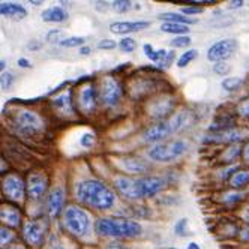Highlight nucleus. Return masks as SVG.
Returning <instances> with one entry per match:
<instances>
[{
  "label": "nucleus",
  "mask_w": 249,
  "mask_h": 249,
  "mask_svg": "<svg viewBox=\"0 0 249 249\" xmlns=\"http://www.w3.org/2000/svg\"><path fill=\"white\" fill-rule=\"evenodd\" d=\"M114 186L117 192L129 200H140V198H150L156 194L161 192L167 182L161 177H116Z\"/></svg>",
  "instance_id": "nucleus-1"
},
{
  "label": "nucleus",
  "mask_w": 249,
  "mask_h": 249,
  "mask_svg": "<svg viewBox=\"0 0 249 249\" xmlns=\"http://www.w3.org/2000/svg\"><path fill=\"white\" fill-rule=\"evenodd\" d=\"M77 198L81 204L96 210H108L116 203V194L99 180H84L77 186Z\"/></svg>",
  "instance_id": "nucleus-2"
},
{
  "label": "nucleus",
  "mask_w": 249,
  "mask_h": 249,
  "mask_svg": "<svg viewBox=\"0 0 249 249\" xmlns=\"http://www.w3.org/2000/svg\"><path fill=\"white\" fill-rule=\"evenodd\" d=\"M194 122V116L189 111H182V113H176L174 116H171L167 120H162L153 126L147 128L143 134V141L146 143H158L162 141L165 138H168L170 135L180 132L185 128L191 126Z\"/></svg>",
  "instance_id": "nucleus-3"
},
{
  "label": "nucleus",
  "mask_w": 249,
  "mask_h": 249,
  "mask_svg": "<svg viewBox=\"0 0 249 249\" xmlns=\"http://www.w3.org/2000/svg\"><path fill=\"white\" fill-rule=\"evenodd\" d=\"M9 124L14 132L24 138H36L45 131V123L42 117L27 108L15 110L9 116Z\"/></svg>",
  "instance_id": "nucleus-4"
},
{
  "label": "nucleus",
  "mask_w": 249,
  "mask_h": 249,
  "mask_svg": "<svg viewBox=\"0 0 249 249\" xmlns=\"http://www.w3.org/2000/svg\"><path fill=\"white\" fill-rule=\"evenodd\" d=\"M96 233L105 237H126L135 239L143 234V227L135 221L129 219H114L102 218L95 225Z\"/></svg>",
  "instance_id": "nucleus-5"
},
{
  "label": "nucleus",
  "mask_w": 249,
  "mask_h": 249,
  "mask_svg": "<svg viewBox=\"0 0 249 249\" xmlns=\"http://www.w3.org/2000/svg\"><path fill=\"white\" fill-rule=\"evenodd\" d=\"M63 225L72 236L83 237L90 231V216L78 206H68L63 212Z\"/></svg>",
  "instance_id": "nucleus-6"
},
{
  "label": "nucleus",
  "mask_w": 249,
  "mask_h": 249,
  "mask_svg": "<svg viewBox=\"0 0 249 249\" xmlns=\"http://www.w3.org/2000/svg\"><path fill=\"white\" fill-rule=\"evenodd\" d=\"M189 146L183 140H173L167 143L155 144L149 150V156L156 162H173L176 159L182 158L188 152Z\"/></svg>",
  "instance_id": "nucleus-7"
},
{
  "label": "nucleus",
  "mask_w": 249,
  "mask_h": 249,
  "mask_svg": "<svg viewBox=\"0 0 249 249\" xmlns=\"http://www.w3.org/2000/svg\"><path fill=\"white\" fill-rule=\"evenodd\" d=\"M2 191L9 201L23 203L27 192V185L24 183L23 177H20L18 174H8L3 177Z\"/></svg>",
  "instance_id": "nucleus-8"
},
{
  "label": "nucleus",
  "mask_w": 249,
  "mask_h": 249,
  "mask_svg": "<svg viewBox=\"0 0 249 249\" xmlns=\"http://www.w3.org/2000/svg\"><path fill=\"white\" fill-rule=\"evenodd\" d=\"M48 225L45 219H35V221H27L23 225V239L26 240L27 245L39 248L44 245L45 236H47Z\"/></svg>",
  "instance_id": "nucleus-9"
},
{
  "label": "nucleus",
  "mask_w": 249,
  "mask_h": 249,
  "mask_svg": "<svg viewBox=\"0 0 249 249\" xmlns=\"http://www.w3.org/2000/svg\"><path fill=\"white\" fill-rule=\"evenodd\" d=\"M99 98L105 107H116L122 99V86L113 77H104L99 87Z\"/></svg>",
  "instance_id": "nucleus-10"
},
{
  "label": "nucleus",
  "mask_w": 249,
  "mask_h": 249,
  "mask_svg": "<svg viewBox=\"0 0 249 249\" xmlns=\"http://www.w3.org/2000/svg\"><path fill=\"white\" fill-rule=\"evenodd\" d=\"M96 104H98V95H96L95 86L92 83L81 86L78 90V98H77L78 110L86 116H90L96 110Z\"/></svg>",
  "instance_id": "nucleus-11"
},
{
  "label": "nucleus",
  "mask_w": 249,
  "mask_h": 249,
  "mask_svg": "<svg viewBox=\"0 0 249 249\" xmlns=\"http://www.w3.org/2000/svg\"><path fill=\"white\" fill-rule=\"evenodd\" d=\"M239 44L234 39H222L213 44L209 51H207V59L213 63L218 62H225L234 54V51L237 50Z\"/></svg>",
  "instance_id": "nucleus-12"
},
{
  "label": "nucleus",
  "mask_w": 249,
  "mask_h": 249,
  "mask_svg": "<svg viewBox=\"0 0 249 249\" xmlns=\"http://www.w3.org/2000/svg\"><path fill=\"white\" fill-rule=\"evenodd\" d=\"M27 195L32 200L42 198L48 188V177L44 173H30L27 177Z\"/></svg>",
  "instance_id": "nucleus-13"
},
{
  "label": "nucleus",
  "mask_w": 249,
  "mask_h": 249,
  "mask_svg": "<svg viewBox=\"0 0 249 249\" xmlns=\"http://www.w3.org/2000/svg\"><path fill=\"white\" fill-rule=\"evenodd\" d=\"M65 204V189L62 186L53 188L48 194V200H47V207H48V215L51 218H57Z\"/></svg>",
  "instance_id": "nucleus-14"
},
{
  "label": "nucleus",
  "mask_w": 249,
  "mask_h": 249,
  "mask_svg": "<svg viewBox=\"0 0 249 249\" xmlns=\"http://www.w3.org/2000/svg\"><path fill=\"white\" fill-rule=\"evenodd\" d=\"M0 221L8 228H17L21 224V212L12 204H2L0 209Z\"/></svg>",
  "instance_id": "nucleus-15"
},
{
  "label": "nucleus",
  "mask_w": 249,
  "mask_h": 249,
  "mask_svg": "<svg viewBox=\"0 0 249 249\" xmlns=\"http://www.w3.org/2000/svg\"><path fill=\"white\" fill-rule=\"evenodd\" d=\"M173 108H174V99L170 96H165L162 99L152 102V105L149 107V114L153 119H164L173 111Z\"/></svg>",
  "instance_id": "nucleus-16"
},
{
  "label": "nucleus",
  "mask_w": 249,
  "mask_h": 249,
  "mask_svg": "<svg viewBox=\"0 0 249 249\" xmlns=\"http://www.w3.org/2000/svg\"><path fill=\"white\" fill-rule=\"evenodd\" d=\"M150 27V21H116L110 24V30L117 35H126L134 33Z\"/></svg>",
  "instance_id": "nucleus-17"
},
{
  "label": "nucleus",
  "mask_w": 249,
  "mask_h": 249,
  "mask_svg": "<svg viewBox=\"0 0 249 249\" xmlns=\"http://www.w3.org/2000/svg\"><path fill=\"white\" fill-rule=\"evenodd\" d=\"M155 89V81L153 80H147V78H141V80H135L134 83H131V89H129V95L132 99H143L146 95H152Z\"/></svg>",
  "instance_id": "nucleus-18"
},
{
  "label": "nucleus",
  "mask_w": 249,
  "mask_h": 249,
  "mask_svg": "<svg viewBox=\"0 0 249 249\" xmlns=\"http://www.w3.org/2000/svg\"><path fill=\"white\" fill-rule=\"evenodd\" d=\"M243 138V132L239 129H230L225 132L213 134L209 138L204 140V143H215V144H224V143H237Z\"/></svg>",
  "instance_id": "nucleus-19"
},
{
  "label": "nucleus",
  "mask_w": 249,
  "mask_h": 249,
  "mask_svg": "<svg viewBox=\"0 0 249 249\" xmlns=\"http://www.w3.org/2000/svg\"><path fill=\"white\" fill-rule=\"evenodd\" d=\"M0 14L3 17H8V18H14V20H23L27 17V11L24 6H21L18 3H8V2H3L0 5Z\"/></svg>",
  "instance_id": "nucleus-20"
},
{
  "label": "nucleus",
  "mask_w": 249,
  "mask_h": 249,
  "mask_svg": "<svg viewBox=\"0 0 249 249\" xmlns=\"http://www.w3.org/2000/svg\"><path fill=\"white\" fill-rule=\"evenodd\" d=\"M41 17L45 23H63L68 20V12L60 6H51L45 9Z\"/></svg>",
  "instance_id": "nucleus-21"
},
{
  "label": "nucleus",
  "mask_w": 249,
  "mask_h": 249,
  "mask_svg": "<svg viewBox=\"0 0 249 249\" xmlns=\"http://www.w3.org/2000/svg\"><path fill=\"white\" fill-rule=\"evenodd\" d=\"M120 162H122V167H123L124 171L132 173V174L146 173L149 170V165L144 161L138 159V158H124V159H122Z\"/></svg>",
  "instance_id": "nucleus-22"
},
{
  "label": "nucleus",
  "mask_w": 249,
  "mask_h": 249,
  "mask_svg": "<svg viewBox=\"0 0 249 249\" xmlns=\"http://www.w3.org/2000/svg\"><path fill=\"white\" fill-rule=\"evenodd\" d=\"M158 18L164 20L165 23H177V24H185V26L197 23L194 18H189V17H186L183 14H177V12H165V14L159 15Z\"/></svg>",
  "instance_id": "nucleus-23"
},
{
  "label": "nucleus",
  "mask_w": 249,
  "mask_h": 249,
  "mask_svg": "<svg viewBox=\"0 0 249 249\" xmlns=\"http://www.w3.org/2000/svg\"><path fill=\"white\" fill-rule=\"evenodd\" d=\"M230 129H234V119L230 117V116L218 117L215 122L212 123V126H210V131H213L215 134L225 132V131H230Z\"/></svg>",
  "instance_id": "nucleus-24"
},
{
  "label": "nucleus",
  "mask_w": 249,
  "mask_h": 249,
  "mask_svg": "<svg viewBox=\"0 0 249 249\" xmlns=\"http://www.w3.org/2000/svg\"><path fill=\"white\" fill-rule=\"evenodd\" d=\"M53 107L56 108V111H63L68 113L72 110V96H71V92L62 93L60 96H57L54 101H53Z\"/></svg>",
  "instance_id": "nucleus-25"
},
{
  "label": "nucleus",
  "mask_w": 249,
  "mask_h": 249,
  "mask_svg": "<svg viewBox=\"0 0 249 249\" xmlns=\"http://www.w3.org/2000/svg\"><path fill=\"white\" fill-rule=\"evenodd\" d=\"M249 183V170H239L230 177V185L234 189H240Z\"/></svg>",
  "instance_id": "nucleus-26"
},
{
  "label": "nucleus",
  "mask_w": 249,
  "mask_h": 249,
  "mask_svg": "<svg viewBox=\"0 0 249 249\" xmlns=\"http://www.w3.org/2000/svg\"><path fill=\"white\" fill-rule=\"evenodd\" d=\"M161 30L164 33H171V35H177V36H183V33L189 32V26L177 24V23H164L161 26Z\"/></svg>",
  "instance_id": "nucleus-27"
},
{
  "label": "nucleus",
  "mask_w": 249,
  "mask_h": 249,
  "mask_svg": "<svg viewBox=\"0 0 249 249\" xmlns=\"http://www.w3.org/2000/svg\"><path fill=\"white\" fill-rule=\"evenodd\" d=\"M243 84V80L239 78V77H228L222 81V87L225 89L227 92H234V90H239Z\"/></svg>",
  "instance_id": "nucleus-28"
},
{
  "label": "nucleus",
  "mask_w": 249,
  "mask_h": 249,
  "mask_svg": "<svg viewBox=\"0 0 249 249\" xmlns=\"http://www.w3.org/2000/svg\"><path fill=\"white\" fill-rule=\"evenodd\" d=\"M198 56V51L197 50H188L186 53H183V54L180 56V59L179 60H177V66H179V68H185V66H188L195 57H197Z\"/></svg>",
  "instance_id": "nucleus-29"
},
{
  "label": "nucleus",
  "mask_w": 249,
  "mask_h": 249,
  "mask_svg": "<svg viewBox=\"0 0 249 249\" xmlns=\"http://www.w3.org/2000/svg\"><path fill=\"white\" fill-rule=\"evenodd\" d=\"M84 42H86V39L81 38V36H69V38H65L60 42V45L66 47V48H74V47H80L81 48L84 45Z\"/></svg>",
  "instance_id": "nucleus-30"
},
{
  "label": "nucleus",
  "mask_w": 249,
  "mask_h": 249,
  "mask_svg": "<svg viewBox=\"0 0 249 249\" xmlns=\"http://www.w3.org/2000/svg\"><path fill=\"white\" fill-rule=\"evenodd\" d=\"M14 240V233L8 228V227H2L0 230V246L2 248H6L8 245H11V242Z\"/></svg>",
  "instance_id": "nucleus-31"
},
{
  "label": "nucleus",
  "mask_w": 249,
  "mask_h": 249,
  "mask_svg": "<svg viewBox=\"0 0 249 249\" xmlns=\"http://www.w3.org/2000/svg\"><path fill=\"white\" fill-rule=\"evenodd\" d=\"M119 48H120L122 51H124V53H132V51H135V48H137V42H135V39H132V38H123V39L119 42Z\"/></svg>",
  "instance_id": "nucleus-32"
},
{
  "label": "nucleus",
  "mask_w": 249,
  "mask_h": 249,
  "mask_svg": "<svg viewBox=\"0 0 249 249\" xmlns=\"http://www.w3.org/2000/svg\"><path fill=\"white\" fill-rule=\"evenodd\" d=\"M236 111H237V114H239L240 117L249 120V98H245V99H242V101L237 104Z\"/></svg>",
  "instance_id": "nucleus-33"
},
{
  "label": "nucleus",
  "mask_w": 249,
  "mask_h": 249,
  "mask_svg": "<svg viewBox=\"0 0 249 249\" xmlns=\"http://www.w3.org/2000/svg\"><path fill=\"white\" fill-rule=\"evenodd\" d=\"M213 72L218 74V75H228L231 72V66L227 62H218L213 65Z\"/></svg>",
  "instance_id": "nucleus-34"
},
{
  "label": "nucleus",
  "mask_w": 249,
  "mask_h": 249,
  "mask_svg": "<svg viewBox=\"0 0 249 249\" xmlns=\"http://www.w3.org/2000/svg\"><path fill=\"white\" fill-rule=\"evenodd\" d=\"M143 50H144V53H146V56H147V59L149 60H152V62H155V63H159V60H161V56H159V51H156L152 45H149V44H146L144 47H143Z\"/></svg>",
  "instance_id": "nucleus-35"
},
{
  "label": "nucleus",
  "mask_w": 249,
  "mask_h": 249,
  "mask_svg": "<svg viewBox=\"0 0 249 249\" xmlns=\"http://www.w3.org/2000/svg\"><path fill=\"white\" fill-rule=\"evenodd\" d=\"M65 33L62 32V30H57V29H54V30H50L48 33H47V41L48 42H62L65 38Z\"/></svg>",
  "instance_id": "nucleus-36"
},
{
  "label": "nucleus",
  "mask_w": 249,
  "mask_h": 249,
  "mask_svg": "<svg viewBox=\"0 0 249 249\" xmlns=\"http://www.w3.org/2000/svg\"><path fill=\"white\" fill-rule=\"evenodd\" d=\"M191 38L189 36H176L174 39H171V47L174 48H185L188 45H191Z\"/></svg>",
  "instance_id": "nucleus-37"
},
{
  "label": "nucleus",
  "mask_w": 249,
  "mask_h": 249,
  "mask_svg": "<svg viewBox=\"0 0 249 249\" xmlns=\"http://www.w3.org/2000/svg\"><path fill=\"white\" fill-rule=\"evenodd\" d=\"M111 8L116 11V12H126L129 8H131V2H128V0H116V2L111 3Z\"/></svg>",
  "instance_id": "nucleus-38"
},
{
  "label": "nucleus",
  "mask_w": 249,
  "mask_h": 249,
  "mask_svg": "<svg viewBox=\"0 0 249 249\" xmlns=\"http://www.w3.org/2000/svg\"><path fill=\"white\" fill-rule=\"evenodd\" d=\"M242 200H243V194H240V192H230V194L224 195V201L227 204H236Z\"/></svg>",
  "instance_id": "nucleus-39"
},
{
  "label": "nucleus",
  "mask_w": 249,
  "mask_h": 249,
  "mask_svg": "<svg viewBox=\"0 0 249 249\" xmlns=\"http://www.w3.org/2000/svg\"><path fill=\"white\" fill-rule=\"evenodd\" d=\"M186 225H188V221H186L185 218L180 219V221H177V224H176V227H174L176 234H177V236H180V237L188 236V228H186Z\"/></svg>",
  "instance_id": "nucleus-40"
},
{
  "label": "nucleus",
  "mask_w": 249,
  "mask_h": 249,
  "mask_svg": "<svg viewBox=\"0 0 249 249\" xmlns=\"http://www.w3.org/2000/svg\"><path fill=\"white\" fill-rule=\"evenodd\" d=\"M243 152V149L240 147V146H237V147H230L228 150H227V155H224V158H225V162H231V161H234V159L240 155Z\"/></svg>",
  "instance_id": "nucleus-41"
},
{
  "label": "nucleus",
  "mask_w": 249,
  "mask_h": 249,
  "mask_svg": "<svg viewBox=\"0 0 249 249\" xmlns=\"http://www.w3.org/2000/svg\"><path fill=\"white\" fill-rule=\"evenodd\" d=\"M15 77L12 72H2V89L3 90H8V89L14 84Z\"/></svg>",
  "instance_id": "nucleus-42"
},
{
  "label": "nucleus",
  "mask_w": 249,
  "mask_h": 249,
  "mask_svg": "<svg viewBox=\"0 0 249 249\" xmlns=\"http://www.w3.org/2000/svg\"><path fill=\"white\" fill-rule=\"evenodd\" d=\"M116 47H117V42L113 41V39H102V41H99V44H98V48H99V50H113V48H116Z\"/></svg>",
  "instance_id": "nucleus-43"
},
{
  "label": "nucleus",
  "mask_w": 249,
  "mask_h": 249,
  "mask_svg": "<svg viewBox=\"0 0 249 249\" xmlns=\"http://www.w3.org/2000/svg\"><path fill=\"white\" fill-rule=\"evenodd\" d=\"M203 12V8L200 6H186V8H182V14L189 17V15H197V14H201Z\"/></svg>",
  "instance_id": "nucleus-44"
},
{
  "label": "nucleus",
  "mask_w": 249,
  "mask_h": 249,
  "mask_svg": "<svg viewBox=\"0 0 249 249\" xmlns=\"http://www.w3.org/2000/svg\"><path fill=\"white\" fill-rule=\"evenodd\" d=\"M93 141H95V137L92 134H84L80 140V143L83 147H90L93 144Z\"/></svg>",
  "instance_id": "nucleus-45"
},
{
  "label": "nucleus",
  "mask_w": 249,
  "mask_h": 249,
  "mask_svg": "<svg viewBox=\"0 0 249 249\" xmlns=\"http://www.w3.org/2000/svg\"><path fill=\"white\" fill-rule=\"evenodd\" d=\"M173 59H174V53H173V51H168L167 54H165V57H164L161 62H159L158 65L161 66V68H168V66L173 63Z\"/></svg>",
  "instance_id": "nucleus-46"
},
{
  "label": "nucleus",
  "mask_w": 249,
  "mask_h": 249,
  "mask_svg": "<svg viewBox=\"0 0 249 249\" xmlns=\"http://www.w3.org/2000/svg\"><path fill=\"white\" fill-rule=\"evenodd\" d=\"M239 239L245 243H249V225L243 227L240 231H239Z\"/></svg>",
  "instance_id": "nucleus-47"
},
{
  "label": "nucleus",
  "mask_w": 249,
  "mask_h": 249,
  "mask_svg": "<svg viewBox=\"0 0 249 249\" xmlns=\"http://www.w3.org/2000/svg\"><path fill=\"white\" fill-rule=\"evenodd\" d=\"M240 219L249 225V206H246V207L242 210V213H240Z\"/></svg>",
  "instance_id": "nucleus-48"
},
{
  "label": "nucleus",
  "mask_w": 249,
  "mask_h": 249,
  "mask_svg": "<svg viewBox=\"0 0 249 249\" xmlns=\"http://www.w3.org/2000/svg\"><path fill=\"white\" fill-rule=\"evenodd\" d=\"M243 0H237V2H230L228 3V9H236V8H242L243 6Z\"/></svg>",
  "instance_id": "nucleus-49"
},
{
  "label": "nucleus",
  "mask_w": 249,
  "mask_h": 249,
  "mask_svg": "<svg viewBox=\"0 0 249 249\" xmlns=\"http://www.w3.org/2000/svg\"><path fill=\"white\" fill-rule=\"evenodd\" d=\"M105 249H129V248H128V246H124V245H122V243H110Z\"/></svg>",
  "instance_id": "nucleus-50"
},
{
  "label": "nucleus",
  "mask_w": 249,
  "mask_h": 249,
  "mask_svg": "<svg viewBox=\"0 0 249 249\" xmlns=\"http://www.w3.org/2000/svg\"><path fill=\"white\" fill-rule=\"evenodd\" d=\"M27 48H29V50H33V51H36V50H39V48H41V44H39V42H36V41H32V42H29V44H27Z\"/></svg>",
  "instance_id": "nucleus-51"
},
{
  "label": "nucleus",
  "mask_w": 249,
  "mask_h": 249,
  "mask_svg": "<svg viewBox=\"0 0 249 249\" xmlns=\"http://www.w3.org/2000/svg\"><path fill=\"white\" fill-rule=\"evenodd\" d=\"M18 66L20 68H32V63L27 59L23 57V59H18Z\"/></svg>",
  "instance_id": "nucleus-52"
},
{
  "label": "nucleus",
  "mask_w": 249,
  "mask_h": 249,
  "mask_svg": "<svg viewBox=\"0 0 249 249\" xmlns=\"http://www.w3.org/2000/svg\"><path fill=\"white\" fill-rule=\"evenodd\" d=\"M2 249H26L21 243H11L8 245L6 248H2Z\"/></svg>",
  "instance_id": "nucleus-53"
},
{
  "label": "nucleus",
  "mask_w": 249,
  "mask_h": 249,
  "mask_svg": "<svg viewBox=\"0 0 249 249\" xmlns=\"http://www.w3.org/2000/svg\"><path fill=\"white\" fill-rule=\"evenodd\" d=\"M243 158H245V161L249 164V141H248V144L243 147Z\"/></svg>",
  "instance_id": "nucleus-54"
},
{
  "label": "nucleus",
  "mask_w": 249,
  "mask_h": 249,
  "mask_svg": "<svg viewBox=\"0 0 249 249\" xmlns=\"http://www.w3.org/2000/svg\"><path fill=\"white\" fill-rule=\"evenodd\" d=\"M80 54L81 56H89V54H90V48H89V47H81L80 48Z\"/></svg>",
  "instance_id": "nucleus-55"
},
{
  "label": "nucleus",
  "mask_w": 249,
  "mask_h": 249,
  "mask_svg": "<svg viewBox=\"0 0 249 249\" xmlns=\"http://www.w3.org/2000/svg\"><path fill=\"white\" fill-rule=\"evenodd\" d=\"M188 249H200V246L197 243H189L188 245Z\"/></svg>",
  "instance_id": "nucleus-56"
},
{
  "label": "nucleus",
  "mask_w": 249,
  "mask_h": 249,
  "mask_svg": "<svg viewBox=\"0 0 249 249\" xmlns=\"http://www.w3.org/2000/svg\"><path fill=\"white\" fill-rule=\"evenodd\" d=\"M5 66H6V62H5V60H2V62H0V68H2V71H3V72H5Z\"/></svg>",
  "instance_id": "nucleus-57"
},
{
  "label": "nucleus",
  "mask_w": 249,
  "mask_h": 249,
  "mask_svg": "<svg viewBox=\"0 0 249 249\" xmlns=\"http://www.w3.org/2000/svg\"><path fill=\"white\" fill-rule=\"evenodd\" d=\"M30 3H32V5H36V6H38V5H42V2H33V0H32Z\"/></svg>",
  "instance_id": "nucleus-58"
},
{
  "label": "nucleus",
  "mask_w": 249,
  "mask_h": 249,
  "mask_svg": "<svg viewBox=\"0 0 249 249\" xmlns=\"http://www.w3.org/2000/svg\"><path fill=\"white\" fill-rule=\"evenodd\" d=\"M51 249H65V248L63 246H53Z\"/></svg>",
  "instance_id": "nucleus-59"
},
{
  "label": "nucleus",
  "mask_w": 249,
  "mask_h": 249,
  "mask_svg": "<svg viewBox=\"0 0 249 249\" xmlns=\"http://www.w3.org/2000/svg\"><path fill=\"white\" fill-rule=\"evenodd\" d=\"M165 249H177V248H165Z\"/></svg>",
  "instance_id": "nucleus-60"
}]
</instances>
